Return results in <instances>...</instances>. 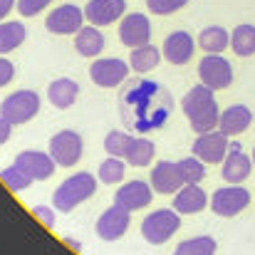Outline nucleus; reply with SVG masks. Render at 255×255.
I'll use <instances>...</instances> for the list:
<instances>
[{"instance_id":"obj_1","label":"nucleus","mask_w":255,"mask_h":255,"mask_svg":"<svg viewBox=\"0 0 255 255\" xmlns=\"http://www.w3.org/2000/svg\"><path fill=\"white\" fill-rule=\"evenodd\" d=\"M183 114L191 124V129L196 134H206V131H213L218 129V122H221V107L216 102V94L213 89L206 85H196L191 87L186 94H183Z\"/></svg>"},{"instance_id":"obj_2","label":"nucleus","mask_w":255,"mask_h":255,"mask_svg":"<svg viewBox=\"0 0 255 255\" xmlns=\"http://www.w3.org/2000/svg\"><path fill=\"white\" fill-rule=\"evenodd\" d=\"M97 176L80 171V173H72L70 178H65L55 193H52V206L60 211V213H70L75 211L80 203H85L87 198H92L97 193Z\"/></svg>"},{"instance_id":"obj_3","label":"nucleus","mask_w":255,"mask_h":255,"mask_svg":"<svg viewBox=\"0 0 255 255\" xmlns=\"http://www.w3.org/2000/svg\"><path fill=\"white\" fill-rule=\"evenodd\" d=\"M37 112H40V94L32 89H17L7 94L0 104V117L10 122L12 127L27 124L30 119H35Z\"/></svg>"},{"instance_id":"obj_4","label":"nucleus","mask_w":255,"mask_h":255,"mask_svg":"<svg viewBox=\"0 0 255 255\" xmlns=\"http://www.w3.org/2000/svg\"><path fill=\"white\" fill-rule=\"evenodd\" d=\"M181 228V213L176 208H159L141 221V236L151 246H161L173 238Z\"/></svg>"},{"instance_id":"obj_5","label":"nucleus","mask_w":255,"mask_h":255,"mask_svg":"<svg viewBox=\"0 0 255 255\" xmlns=\"http://www.w3.org/2000/svg\"><path fill=\"white\" fill-rule=\"evenodd\" d=\"M251 206V191L243 188V183H228L221 186L218 191H213L211 196V208L216 216L221 218H233L238 213H243Z\"/></svg>"},{"instance_id":"obj_6","label":"nucleus","mask_w":255,"mask_h":255,"mask_svg":"<svg viewBox=\"0 0 255 255\" xmlns=\"http://www.w3.org/2000/svg\"><path fill=\"white\" fill-rule=\"evenodd\" d=\"M50 156L57 161V166H77L80 159H82V151H85V141H82V134H77L75 129H62L57 131L52 139H50Z\"/></svg>"},{"instance_id":"obj_7","label":"nucleus","mask_w":255,"mask_h":255,"mask_svg":"<svg viewBox=\"0 0 255 255\" xmlns=\"http://www.w3.org/2000/svg\"><path fill=\"white\" fill-rule=\"evenodd\" d=\"M129 72H131L129 62H124L119 57H97L89 67L92 82L97 87H102V89H114V87L124 85Z\"/></svg>"},{"instance_id":"obj_8","label":"nucleus","mask_w":255,"mask_h":255,"mask_svg":"<svg viewBox=\"0 0 255 255\" xmlns=\"http://www.w3.org/2000/svg\"><path fill=\"white\" fill-rule=\"evenodd\" d=\"M231 136H226L221 129H213V131H206V134H198L193 146H191V154L198 156L203 164H223L226 156H228V149H231Z\"/></svg>"},{"instance_id":"obj_9","label":"nucleus","mask_w":255,"mask_h":255,"mask_svg":"<svg viewBox=\"0 0 255 255\" xmlns=\"http://www.w3.org/2000/svg\"><path fill=\"white\" fill-rule=\"evenodd\" d=\"M198 80L201 85L211 87L213 92L233 85V65L223 55H206L198 62Z\"/></svg>"},{"instance_id":"obj_10","label":"nucleus","mask_w":255,"mask_h":255,"mask_svg":"<svg viewBox=\"0 0 255 255\" xmlns=\"http://www.w3.org/2000/svg\"><path fill=\"white\" fill-rule=\"evenodd\" d=\"M85 10L72 5V2H65V5H57L47 17H45V27L52 32V35H77L82 27H85Z\"/></svg>"},{"instance_id":"obj_11","label":"nucleus","mask_w":255,"mask_h":255,"mask_svg":"<svg viewBox=\"0 0 255 255\" xmlns=\"http://www.w3.org/2000/svg\"><path fill=\"white\" fill-rule=\"evenodd\" d=\"M151 40V20L144 12H129L119 20V42L129 50L149 45Z\"/></svg>"},{"instance_id":"obj_12","label":"nucleus","mask_w":255,"mask_h":255,"mask_svg":"<svg viewBox=\"0 0 255 255\" xmlns=\"http://www.w3.org/2000/svg\"><path fill=\"white\" fill-rule=\"evenodd\" d=\"M154 193H156V191L151 188L149 181L134 178V181H127V183H122V186L117 188V193H114V203L134 213V211L146 208V206L154 201Z\"/></svg>"},{"instance_id":"obj_13","label":"nucleus","mask_w":255,"mask_h":255,"mask_svg":"<svg viewBox=\"0 0 255 255\" xmlns=\"http://www.w3.org/2000/svg\"><path fill=\"white\" fill-rule=\"evenodd\" d=\"M131 226V211L112 203L99 218H97V236L107 243L112 241H119Z\"/></svg>"},{"instance_id":"obj_14","label":"nucleus","mask_w":255,"mask_h":255,"mask_svg":"<svg viewBox=\"0 0 255 255\" xmlns=\"http://www.w3.org/2000/svg\"><path fill=\"white\" fill-rule=\"evenodd\" d=\"M127 12V0H89L85 5V17L89 25L107 27L114 25L124 17Z\"/></svg>"},{"instance_id":"obj_15","label":"nucleus","mask_w":255,"mask_h":255,"mask_svg":"<svg viewBox=\"0 0 255 255\" xmlns=\"http://www.w3.org/2000/svg\"><path fill=\"white\" fill-rule=\"evenodd\" d=\"M253 156L243 151V146L238 141H231V149H228V156L223 161V169H221V176L226 183H243L251 171H253Z\"/></svg>"},{"instance_id":"obj_16","label":"nucleus","mask_w":255,"mask_h":255,"mask_svg":"<svg viewBox=\"0 0 255 255\" xmlns=\"http://www.w3.org/2000/svg\"><path fill=\"white\" fill-rule=\"evenodd\" d=\"M12 164H17L22 171H27L35 181H47L55 173V169H57V161L50 156V151L45 154V151H37V149L20 151Z\"/></svg>"},{"instance_id":"obj_17","label":"nucleus","mask_w":255,"mask_h":255,"mask_svg":"<svg viewBox=\"0 0 255 255\" xmlns=\"http://www.w3.org/2000/svg\"><path fill=\"white\" fill-rule=\"evenodd\" d=\"M206 206H211L206 191L201 188V183H183L176 193H173V206L181 216H196L201 213Z\"/></svg>"},{"instance_id":"obj_18","label":"nucleus","mask_w":255,"mask_h":255,"mask_svg":"<svg viewBox=\"0 0 255 255\" xmlns=\"http://www.w3.org/2000/svg\"><path fill=\"white\" fill-rule=\"evenodd\" d=\"M196 40L186 32V30H176V32H171L169 37L164 40V60L169 62V65H186V62H191V57H193V50H196Z\"/></svg>"},{"instance_id":"obj_19","label":"nucleus","mask_w":255,"mask_h":255,"mask_svg":"<svg viewBox=\"0 0 255 255\" xmlns=\"http://www.w3.org/2000/svg\"><path fill=\"white\" fill-rule=\"evenodd\" d=\"M149 183L156 193L161 196H173L181 186H183V178H181V171L176 161H159L154 164L151 176H149Z\"/></svg>"},{"instance_id":"obj_20","label":"nucleus","mask_w":255,"mask_h":255,"mask_svg":"<svg viewBox=\"0 0 255 255\" xmlns=\"http://www.w3.org/2000/svg\"><path fill=\"white\" fill-rule=\"evenodd\" d=\"M253 124V112L246 107V104H231L221 112V122H218V129L226 134V136H238L243 134L248 127Z\"/></svg>"},{"instance_id":"obj_21","label":"nucleus","mask_w":255,"mask_h":255,"mask_svg":"<svg viewBox=\"0 0 255 255\" xmlns=\"http://www.w3.org/2000/svg\"><path fill=\"white\" fill-rule=\"evenodd\" d=\"M77 97H80V85L72 77H60L47 87V99L57 109H70L77 102Z\"/></svg>"},{"instance_id":"obj_22","label":"nucleus","mask_w":255,"mask_h":255,"mask_svg":"<svg viewBox=\"0 0 255 255\" xmlns=\"http://www.w3.org/2000/svg\"><path fill=\"white\" fill-rule=\"evenodd\" d=\"M198 47L206 55H223L231 47V32L221 25H208L198 32Z\"/></svg>"},{"instance_id":"obj_23","label":"nucleus","mask_w":255,"mask_h":255,"mask_svg":"<svg viewBox=\"0 0 255 255\" xmlns=\"http://www.w3.org/2000/svg\"><path fill=\"white\" fill-rule=\"evenodd\" d=\"M75 50L82 57H92L97 60L104 50V32L97 25H85L77 35H75Z\"/></svg>"},{"instance_id":"obj_24","label":"nucleus","mask_w":255,"mask_h":255,"mask_svg":"<svg viewBox=\"0 0 255 255\" xmlns=\"http://www.w3.org/2000/svg\"><path fill=\"white\" fill-rule=\"evenodd\" d=\"M161 55L164 52L159 47H154L151 42L149 45H141V47H134L131 55H129V67L136 75H146V72L156 70V65L161 62Z\"/></svg>"},{"instance_id":"obj_25","label":"nucleus","mask_w":255,"mask_h":255,"mask_svg":"<svg viewBox=\"0 0 255 255\" xmlns=\"http://www.w3.org/2000/svg\"><path fill=\"white\" fill-rule=\"evenodd\" d=\"M154 156H156V146H154V141L146 139V136H134L131 144H129V151H127L124 161H127L129 166L141 169V166H149V164L154 161Z\"/></svg>"},{"instance_id":"obj_26","label":"nucleus","mask_w":255,"mask_h":255,"mask_svg":"<svg viewBox=\"0 0 255 255\" xmlns=\"http://www.w3.org/2000/svg\"><path fill=\"white\" fill-rule=\"evenodd\" d=\"M27 40V30L20 20H2L0 22V55L17 50Z\"/></svg>"},{"instance_id":"obj_27","label":"nucleus","mask_w":255,"mask_h":255,"mask_svg":"<svg viewBox=\"0 0 255 255\" xmlns=\"http://www.w3.org/2000/svg\"><path fill=\"white\" fill-rule=\"evenodd\" d=\"M231 50L238 57H253L255 55V25L243 22L231 32Z\"/></svg>"},{"instance_id":"obj_28","label":"nucleus","mask_w":255,"mask_h":255,"mask_svg":"<svg viewBox=\"0 0 255 255\" xmlns=\"http://www.w3.org/2000/svg\"><path fill=\"white\" fill-rule=\"evenodd\" d=\"M218 243L211 236H196V238H186L176 246L173 255H216Z\"/></svg>"},{"instance_id":"obj_29","label":"nucleus","mask_w":255,"mask_h":255,"mask_svg":"<svg viewBox=\"0 0 255 255\" xmlns=\"http://www.w3.org/2000/svg\"><path fill=\"white\" fill-rule=\"evenodd\" d=\"M124 173H127V161L124 159H117V156H109V159H104L99 164L97 178L104 186H114V183H122L124 181Z\"/></svg>"},{"instance_id":"obj_30","label":"nucleus","mask_w":255,"mask_h":255,"mask_svg":"<svg viewBox=\"0 0 255 255\" xmlns=\"http://www.w3.org/2000/svg\"><path fill=\"white\" fill-rule=\"evenodd\" d=\"M0 181L10 188V191H15V193H20V191H25V188H30V183L35 181L27 171H22L17 164H10V166H5V169H0Z\"/></svg>"},{"instance_id":"obj_31","label":"nucleus","mask_w":255,"mask_h":255,"mask_svg":"<svg viewBox=\"0 0 255 255\" xmlns=\"http://www.w3.org/2000/svg\"><path fill=\"white\" fill-rule=\"evenodd\" d=\"M178 164V171H181V178H183V183H201L203 178H206V166L208 164H203L198 156H186V159H181V161H176Z\"/></svg>"},{"instance_id":"obj_32","label":"nucleus","mask_w":255,"mask_h":255,"mask_svg":"<svg viewBox=\"0 0 255 255\" xmlns=\"http://www.w3.org/2000/svg\"><path fill=\"white\" fill-rule=\"evenodd\" d=\"M131 134L127 131H109L107 139H104V149L109 156H117V159H124L127 151H129V144H131Z\"/></svg>"},{"instance_id":"obj_33","label":"nucleus","mask_w":255,"mask_h":255,"mask_svg":"<svg viewBox=\"0 0 255 255\" xmlns=\"http://www.w3.org/2000/svg\"><path fill=\"white\" fill-rule=\"evenodd\" d=\"M188 5V0H146V7L154 15H173L178 10H183Z\"/></svg>"},{"instance_id":"obj_34","label":"nucleus","mask_w":255,"mask_h":255,"mask_svg":"<svg viewBox=\"0 0 255 255\" xmlns=\"http://www.w3.org/2000/svg\"><path fill=\"white\" fill-rule=\"evenodd\" d=\"M52 0H17V12L25 15V17H35L40 15Z\"/></svg>"},{"instance_id":"obj_35","label":"nucleus","mask_w":255,"mask_h":255,"mask_svg":"<svg viewBox=\"0 0 255 255\" xmlns=\"http://www.w3.org/2000/svg\"><path fill=\"white\" fill-rule=\"evenodd\" d=\"M55 211H57L55 206H52V208H50V206H32V211H30V213H32V216H35L45 228H55V223H57Z\"/></svg>"},{"instance_id":"obj_36","label":"nucleus","mask_w":255,"mask_h":255,"mask_svg":"<svg viewBox=\"0 0 255 255\" xmlns=\"http://www.w3.org/2000/svg\"><path fill=\"white\" fill-rule=\"evenodd\" d=\"M12 77H15V65H12L7 57H2V55H0V87L10 85V82H12Z\"/></svg>"},{"instance_id":"obj_37","label":"nucleus","mask_w":255,"mask_h":255,"mask_svg":"<svg viewBox=\"0 0 255 255\" xmlns=\"http://www.w3.org/2000/svg\"><path fill=\"white\" fill-rule=\"evenodd\" d=\"M10 134H12V124H10V122H5V119L0 117V146L10 139Z\"/></svg>"},{"instance_id":"obj_38","label":"nucleus","mask_w":255,"mask_h":255,"mask_svg":"<svg viewBox=\"0 0 255 255\" xmlns=\"http://www.w3.org/2000/svg\"><path fill=\"white\" fill-rule=\"evenodd\" d=\"M15 5H17L15 0H0V22L5 20V15H10V10H12Z\"/></svg>"},{"instance_id":"obj_39","label":"nucleus","mask_w":255,"mask_h":255,"mask_svg":"<svg viewBox=\"0 0 255 255\" xmlns=\"http://www.w3.org/2000/svg\"><path fill=\"white\" fill-rule=\"evenodd\" d=\"M62 243H65L70 251H75V253H80V251H82V243H80L77 238H70V236H65V238H62Z\"/></svg>"},{"instance_id":"obj_40","label":"nucleus","mask_w":255,"mask_h":255,"mask_svg":"<svg viewBox=\"0 0 255 255\" xmlns=\"http://www.w3.org/2000/svg\"><path fill=\"white\" fill-rule=\"evenodd\" d=\"M251 156H253V166H255V149H253V154H251Z\"/></svg>"}]
</instances>
